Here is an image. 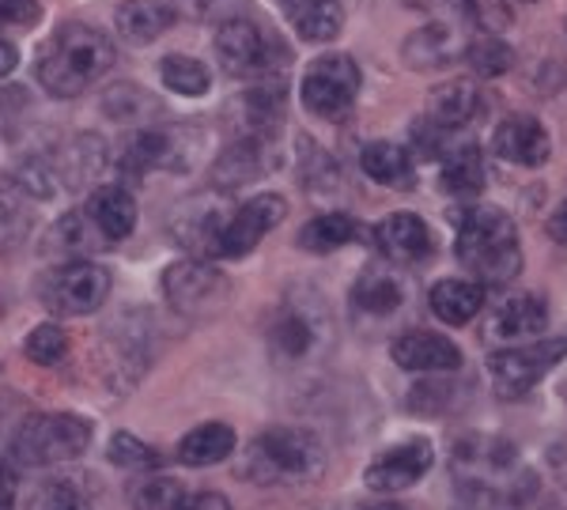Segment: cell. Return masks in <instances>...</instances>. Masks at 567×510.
Returning a JSON list of instances; mask_svg holds the SVG:
<instances>
[{
    "label": "cell",
    "mask_w": 567,
    "mask_h": 510,
    "mask_svg": "<svg viewBox=\"0 0 567 510\" xmlns=\"http://www.w3.org/2000/svg\"><path fill=\"white\" fill-rule=\"evenodd\" d=\"M451 472L465 510H518L537 485L515 446L496 435H465L451 454Z\"/></svg>",
    "instance_id": "cell-1"
},
{
    "label": "cell",
    "mask_w": 567,
    "mask_h": 510,
    "mask_svg": "<svg viewBox=\"0 0 567 510\" xmlns=\"http://www.w3.org/2000/svg\"><path fill=\"white\" fill-rule=\"evenodd\" d=\"M454 253L465 269L477 277V284L499 288L523 272V242L518 227L496 205H473L458 212V235Z\"/></svg>",
    "instance_id": "cell-2"
},
{
    "label": "cell",
    "mask_w": 567,
    "mask_h": 510,
    "mask_svg": "<svg viewBox=\"0 0 567 510\" xmlns=\"http://www.w3.org/2000/svg\"><path fill=\"white\" fill-rule=\"evenodd\" d=\"M114 65V42L99 27L65 23L39 53V84L58 98H76Z\"/></svg>",
    "instance_id": "cell-3"
},
{
    "label": "cell",
    "mask_w": 567,
    "mask_h": 510,
    "mask_svg": "<svg viewBox=\"0 0 567 510\" xmlns=\"http://www.w3.org/2000/svg\"><path fill=\"white\" fill-rule=\"evenodd\" d=\"M326 469V450L318 435L303 427H272L246 446L243 477L254 485H307Z\"/></svg>",
    "instance_id": "cell-4"
},
{
    "label": "cell",
    "mask_w": 567,
    "mask_h": 510,
    "mask_svg": "<svg viewBox=\"0 0 567 510\" xmlns=\"http://www.w3.org/2000/svg\"><path fill=\"white\" fill-rule=\"evenodd\" d=\"M216 58L224 72H231L235 80H280L284 65H288V50L277 34L261 31L254 20H227L216 27Z\"/></svg>",
    "instance_id": "cell-5"
},
{
    "label": "cell",
    "mask_w": 567,
    "mask_h": 510,
    "mask_svg": "<svg viewBox=\"0 0 567 510\" xmlns=\"http://www.w3.org/2000/svg\"><path fill=\"white\" fill-rule=\"evenodd\" d=\"M91 446V424L76 413H42L31 416L12 439V454L23 466L45 469L80 458Z\"/></svg>",
    "instance_id": "cell-6"
},
{
    "label": "cell",
    "mask_w": 567,
    "mask_h": 510,
    "mask_svg": "<svg viewBox=\"0 0 567 510\" xmlns=\"http://www.w3.org/2000/svg\"><path fill=\"white\" fill-rule=\"evenodd\" d=\"M200 152V133L189 125H152V129L133 133V140L122 152V170L133 178L148 170H189Z\"/></svg>",
    "instance_id": "cell-7"
},
{
    "label": "cell",
    "mask_w": 567,
    "mask_h": 510,
    "mask_svg": "<svg viewBox=\"0 0 567 510\" xmlns=\"http://www.w3.org/2000/svg\"><path fill=\"white\" fill-rule=\"evenodd\" d=\"M567 355V336H545L534 344H515V348H499L488 360L492 386L499 397H523L526 389H534L548 371Z\"/></svg>",
    "instance_id": "cell-8"
},
{
    "label": "cell",
    "mask_w": 567,
    "mask_h": 510,
    "mask_svg": "<svg viewBox=\"0 0 567 510\" xmlns=\"http://www.w3.org/2000/svg\"><path fill=\"white\" fill-rule=\"evenodd\" d=\"M355 95H360V69L349 53H326L303 72V106L326 122L349 114Z\"/></svg>",
    "instance_id": "cell-9"
},
{
    "label": "cell",
    "mask_w": 567,
    "mask_h": 510,
    "mask_svg": "<svg viewBox=\"0 0 567 510\" xmlns=\"http://www.w3.org/2000/svg\"><path fill=\"white\" fill-rule=\"evenodd\" d=\"M163 295H167V303L175 306L178 314L205 318V314H216L219 306L227 303L231 284H227V277L213 261L186 258L163 272Z\"/></svg>",
    "instance_id": "cell-10"
},
{
    "label": "cell",
    "mask_w": 567,
    "mask_h": 510,
    "mask_svg": "<svg viewBox=\"0 0 567 510\" xmlns=\"http://www.w3.org/2000/svg\"><path fill=\"white\" fill-rule=\"evenodd\" d=\"M110 295V272L95 261H69L53 269L42 284V299L53 314L84 318L106 303Z\"/></svg>",
    "instance_id": "cell-11"
},
{
    "label": "cell",
    "mask_w": 567,
    "mask_h": 510,
    "mask_svg": "<svg viewBox=\"0 0 567 510\" xmlns=\"http://www.w3.org/2000/svg\"><path fill=\"white\" fill-rule=\"evenodd\" d=\"M231 212L235 208L227 205V194H219V189L216 194L194 197L175 208V216H171V235H175V242L186 246L194 258L213 261L219 258V239H224L227 223H231Z\"/></svg>",
    "instance_id": "cell-12"
},
{
    "label": "cell",
    "mask_w": 567,
    "mask_h": 510,
    "mask_svg": "<svg viewBox=\"0 0 567 510\" xmlns=\"http://www.w3.org/2000/svg\"><path fill=\"white\" fill-rule=\"evenodd\" d=\"M326 318L322 306L307 303V299H288L269 325V352L280 363H299L322 344Z\"/></svg>",
    "instance_id": "cell-13"
},
{
    "label": "cell",
    "mask_w": 567,
    "mask_h": 510,
    "mask_svg": "<svg viewBox=\"0 0 567 510\" xmlns=\"http://www.w3.org/2000/svg\"><path fill=\"white\" fill-rule=\"evenodd\" d=\"M284 216H288V200L280 194L250 197L231 212V223H227L224 239H219V258H246L272 227L284 223Z\"/></svg>",
    "instance_id": "cell-14"
},
{
    "label": "cell",
    "mask_w": 567,
    "mask_h": 510,
    "mask_svg": "<svg viewBox=\"0 0 567 510\" xmlns=\"http://www.w3.org/2000/svg\"><path fill=\"white\" fill-rule=\"evenodd\" d=\"M548 325V306L545 299L529 295V291H518V295H507L484 314V336L492 344H511L515 341H529V336L545 333Z\"/></svg>",
    "instance_id": "cell-15"
},
{
    "label": "cell",
    "mask_w": 567,
    "mask_h": 510,
    "mask_svg": "<svg viewBox=\"0 0 567 510\" xmlns=\"http://www.w3.org/2000/svg\"><path fill=\"white\" fill-rule=\"evenodd\" d=\"M435 454H432V443L427 439H405L390 450H382L379 458L368 466V488L374 491H405L413 488L427 469H432Z\"/></svg>",
    "instance_id": "cell-16"
},
{
    "label": "cell",
    "mask_w": 567,
    "mask_h": 510,
    "mask_svg": "<svg viewBox=\"0 0 567 510\" xmlns=\"http://www.w3.org/2000/svg\"><path fill=\"white\" fill-rule=\"evenodd\" d=\"M492 148H496L499 159L515 163V167H542L553 156V140H548L545 125L529 114L503 117L496 136H492Z\"/></svg>",
    "instance_id": "cell-17"
},
{
    "label": "cell",
    "mask_w": 567,
    "mask_h": 510,
    "mask_svg": "<svg viewBox=\"0 0 567 510\" xmlns=\"http://www.w3.org/2000/svg\"><path fill=\"white\" fill-rule=\"evenodd\" d=\"M393 363L405 371H424V375H443V371H458L462 367V352L454 341H446L443 333H427V330H413L401 333L393 341Z\"/></svg>",
    "instance_id": "cell-18"
},
{
    "label": "cell",
    "mask_w": 567,
    "mask_h": 510,
    "mask_svg": "<svg viewBox=\"0 0 567 510\" xmlns=\"http://www.w3.org/2000/svg\"><path fill=\"white\" fill-rule=\"evenodd\" d=\"M374 246H379V253H386L393 266H416V261H427V253H432V231L413 212H393L374 227Z\"/></svg>",
    "instance_id": "cell-19"
},
{
    "label": "cell",
    "mask_w": 567,
    "mask_h": 510,
    "mask_svg": "<svg viewBox=\"0 0 567 510\" xmlns=\"http://www.w3.org/2000/svg\"><path fill=\"white\" fill-rule=\"evenodd\" d=\"M84 216L91 220V227L103 235V242L114 246V242H125L133 235L136 200L125 186H99V189H91Z\"/></svg>",
    "instance_id": "cell-20"
},
{
    "label": "cell",
    "mask_w": 567,
    "mask_h": 510,
    "mask_svg": "<svg viewBox=\"0 0 567 510\" xmlns=\"http://www.w3.org/2000/svg\"><path fill=\"white\" fill-rule=\"evenodd\" d=\"M439 163H443V170H439V186H443V194H451V197H477L484 189V181H488L481 148L470 140L454 144V148L446 152Z\"/></svg>",
    "instance_id": "cell-21"
},
{
    "label": "cell",
    "mask_w": 567,
    "mask_h": 510,
    "mask_svg": "<svg viewBox=\"0 0 567 510\" xmlns=\"http://www.w3.org/2000/svg\"><path fill=\"white\" fill-rule=\"evenodd\" d=\"M360 167L363 175L379 186H390V189H413L416 181V167H413V156H409L401 144L393 140H374L368 148L360 152Z\"/></svg>",
    "instance_id": "cell-22"
},
{
    "label": "cell",
    "mask_w": 567,
    "mask_h": 510,
    "mask_svg": "<svg viewBox=\"0 0 567 510\" xmlns=\"http://www.w3.org/2000/svg\"><path fill=\"white\" fill-rule=\"evenodd\" d=\"M265 170H269V163H265V140L243 136V140H235L231 148L216 159L213 178H216L219 194H231L235 186H246V181L261 178Z\"/></svg>",
    "instance_id": "cell-23"
},
{
    "label": "cell",
    "mask_w": 567,
    "mask_h": 510,
    "mask_svg": "<svg viewBox=\"0 0 567 510\" xmlns=\"http://www.w3.org/2000/svg\"><path fill=\"white\" fill-rule=\"evenodd\" d=\"M117 23V34L133 45H148L175 23V8L159 4V0H125L114 15Z\"/></svg>",
    "instance_id": "cell-24"
},
{
    "label": "cell",
    "mask_w": 567,
    "mask_h": 510,
    "mask_svg": "<svg viewBox=\"0 0 567 510\" xmlns=\"http://www.w3.org/2000/svg\"><path fill=\"white\" fill-rule=\"evenodd\" d=\"M427 306H432V314L439 318V322L465 325L481 314L484 288L477 284V280H439V284L432 288V295H427Z\"/></svg>",
    "instance_id": "cell-25"
},
{
    "label": "cell",
    "mask_w": 567,
    "mask_h": 510,
    "mask_svg": "<svg viewBox=\"0 0 567 510\" xmlns=\"http://www.w3.org/2000/svg\"><path fill=\"white\" fill-rule=\"evenodd\" d=\"M481 106L484 98L473 80H451V84L432 91V114L427 117L443 125V129H462V125H470L481 114Z\"/></svg>",
    "instance_id": "cell-26"
},
{
    "label": "cell",
    "mask_w": 567,
    "mask_h": 510,
    "mask_svg": "<svg viewBox=\"0 0 567 510\" xmlns=\"http://www.w3.org/2000/svg\"><path fill=\"white\" fill-rule=\"evenodd\" d=\"M284 8L303 42H333L344 27V12L337 0H291Z\"/></svg>",
    "instance_id": "cell-27"
},
{
    "label": "cell",
    "mask_w": 567,
    "mask_h": 510,
    "mask_svg": "<svg viewBox=\"0 0 567 510\" xmlns=\"http://www.w3.org/2000/svg\"><path fill=\"white\" fill-rule=\"evenodd\" d=\"M235 443H239V439H235V431L227 424H219V420L200 424L178 443V461H182V466H194V469L216 466V461L231 458Z\"/></svg>",
    "instance_id": "cell-28"
},
{
    "label": "cell",
    "mask_w": 567,
    "mask_h": 510,
    "mask_svg": "<svg viewBox=\"0 0 567 510\" xmlns=\"http://www.w3.org/2000/svg\"><path fill=\"white\" fill-rule=\"evenodd\" d=\"M401 303H405V288H401V280L386 269H368L352 284V306L360 314L386 318L398 311Z\"/></svg>",
    "instance_id": "cell-29"
},
{
    "label": "cell",
    "mask_w": 567,
    "mask_h": 510,
    "mask_svg": "<svg viewBox=\"0 0 567 510\" xmlns=\"http://www.w3.org/2000/svg\"><path fill=\"white\" fill-rule=\"evenodd\" d=\"M95 250H106V242H103V235L91 227L84 208L61 216V220L50 227V235H45V253H69V258H76V261H91L87 253H95Z\"/></svg>",
    "instance_id": "cell-30"
},
{
    "label": "cell",
    "mask_w": 567,
    "mask_h": 510,
    "mask_svg": "<svg viewBox=\"0 0 567 510\" xmlns=\"http://www.w3.org/2000/svg\"><path fill=\"white\" fill-rule=\"evenodd\" d=\"M454 53H458V39L443 23H427L424 31L409 34L405 42V61L413 69H443L454 61Z\"/></svg>",
    "instance_id": "cell-31"
},
{
    "label": "cell",
    "mask_w": 567,
    "mask_h": 510,
    "mask_svg": "<svg viewBox=\"0 0 567 510\" xmlns=\"http://www.w3.org/2000/svg\"><path fill=\"white\" fill-rule=\"evenodd\" d=\"M355 239H360V223H355L349 212L315 216V220L299 231V246L310 253H333V250H341V246H349Z\"/></svg>",
    "instance_id": "cell-32"
},
{
    "label": "cell",
    "mask_w": 567,
    "mask_h": 510,
    "mask_svg": "<svg viewBox=\"0 0 567 510\" xmlns=\"http://www.w3.org/2000/svg\"><path fill=\"white\" fill-rule=\"evenodd\" d=\"M31 235V208L20 186H0V253L16 250Z\"/></svg>",
    "instance_id": "cell-33"
},
{
    "label": "cell",
    "mask_w": 567,
    "mask_h": 510,
    "mask_svg": "<svg viewBox=\"0 0 567 510\" xmlns=\"http://www.w3.org/2000/svg\"><path fill=\"white\" fill-rule=\"evenodd\" d=\"M159 76H163V87L175 91V95H186V98L205 95L208 84H213V72L200 65L197 58H186V53H171V58H163Z\"/></svg>",
    "instance_id": "cell-34"
},
{
    "label": "cell",
    "mask_w": 567,
    "mask_h": 510,
    "mask_svg": "<svg viewBox=\"0 0 567 510\" xmlns=\"http://www.w3.org/2000/svg\"><path fill=\"white\" fill-rule=\"evenodd\" d=\"M31 510H91V496L84 480H72V477L45 480L31 496Z\"/></svg>",
    "instance_id": "cell-35"
},
{
    "label": "cell",
    "mask_w": 567,
    "mask_h": 510,
    "mask_svg": "<svg viewBox=\"0 0 567 510\" xmlns=\"http://www.w3.org/2000/svg\"><path fill=\"white\" fill-rule=\"evenodd\" d=\"M465 61H470V69L477 72V76L492 80V76H503V72L515 65V50H511L503 39H496V34H481L477 42H470Z\"/></svg>",
    "instance_id": "cell-36"
},
{
    "label": "cell",
    "mask_w": 567,
    "mask_h": 510,
    "mask_svg": "<svg viewBox=\"0 0 567 510\" xmlns=\"http://www.w3.org/2000/svg\"><path fill=\"white\" fill-rule=\"evenodd\" d=\"M103 111L114 117V122H144L148 114H155V98L148 91L122 84V87H110L103 98Z\"/></svg>",
    "instance_id": "cell-37"
},
{
    "label": "cell",
    "mask_w": 567,
    "mask_h": 510,
    "mask_svg": "<svg viewBox=\"0 0 567 510\" xmlns=\"http://www.w3.org/2000/svg\"><path fill=\"white\" fill-rule=\"evenodd\" d=\"M23 352L31 355L34 363H42V367H53V363H61L69 355V336L61 325H39V330H31V336L23 341Z\"/></svg>",
    "instance_id": "cell-38"
},
{
    "label": "cell",
    "mask_w": 567,
    "mask_h": 510,
    "mask_svg": "<svg viewBox=\"0 0 567 510\" xmlns=\"http://www.w3.org/2000/svg\"><path fill=\"white\" fill-rule=\"evenodd\" d=\"M182 499H186V491H182V485H175L171 477H148L133 491L136 510H178Z\"/></svg>",
    "instance_id": "cell-39"
},
{
    "label": "cell",
    "mask_w": 567,
    "mask_h": 510,
    "mask_svg": "<svg viewBox=\"0 0 567 510\" xmlns=\"http://www.w3.org/2000/svg\"><path fill=\"white\" fill-rule=\"evenodd\" d=\"M413 148H416V156H424V159H443L446 152L454 148V129H443L432 117H420L413 125Z\"/></svg>",
    "instance_id": "cell-40"
},
{
    "label": "cell",
    "mask_w": 567,
    "mask_h": 510,
    "mask_svg": "<svg viewBox=\"0 0 567 510\" xmlns=\"http://www.w3.org/2000/svg\"><path fill=\"white\" fill-rule=\"evenodd\" d=\"M451 4L458 8V12L470 23H477L484 34H492V31H499V27L511 23V15H507V8H503V0H451Z\"/></svg>",
    "instance_id": "cell-41"
},
{
    "label": "cell",
    "mask_w": 567,
    "mask_h": 510,
    "mask_svg": "<svg viewBox=\"0 0 567 510\" xmlns=\"http://www.w3.org/2000/svg\"><path fill=\"white\" fill-rule=\"evenodd\" d=\"M110 461H114V466H130V469H148L155 466V450L144 446L136 435L117 431L114 439H110Z\"/></svg>",
    "instance_id": "cell-42"
},
{
    "label": "cell",
    "mask_w": 567,
    "mask_h": 510,
    "mask_svg": "<svg viewBox=\"0 0 567 510\" xmlns=\"http://www.w3.org/2000/svg\"><path fill=\"white\" fill-rule=\"evenodd\" d=\"M42 20L39 0H0V27H34Z\"/></svg>",
    "instance_id": "cell-43"
},
{
    "label": "cell",
    "mask_w": 567,
    "mask_h": 510,
    "mask_svg": "<svg viewBox=\"0 0 567 510\" xmlns=\"http://www.w3.org/2000/svg\"><path fill=\"white\" fill-rule=\"evenodd\" d=\"M178 510H235V507L227 503V496H219V491H197V496L182 499Z\"/></svg>",
    "instance_id": "cell-44"
},
{
    "label": "cell",
    "mask_w": 567,
    "mask_h": 510,
    "mask_svg": "<svg viewBox=\"0 0 567 510\" xmlns=\"http://www.w3.org/2000/svg\"><path fill=\"white\" fill-rule=\"evenodd\" d=\"M16 496H20V480H16V469L0 458V510H16Z\"/></svg>",
    "instance_id": "cell-45"
},
{
    "label": "cell",
    "mask_w": 567,
    "mask_h": 510,
    "mask_svg": "<svg viewBox=\"0 0 567 510\" xmlns=\"http://www.w3.org/2000/svg\"><path fill=\"white\" fill-rule=\"evenodd\" d=\"M548 235H553L556 242H567V200L556 208L553 216H548Z\"/></svg>",
    "instance_id": "cell-46"
},
{
    "label": "cell",
    "mask_w": 567,
    "mask_h": 510,
    "mask_svg": "<svg viewBox=\"0 0 567 510\" xmlns=\"http://www.w3.org/2000/svg\"><path fill=\"white\" fill-rule=\"evenodd\" d=\"M16 65H20V50H16L8 39H0V76H8Z\"/></svg>",
    "instance_id": "cell-47"
},
{
    "label": "cell",
    "mask_w": 567,
    "mask_h": 510,
    "mask_svg": "<svg viewBox=\"0 0 567 510\" xmlns=\"http://www.w3.org/2000/svg\"><path fill=\"white\" fill-rule=\"evenodd\" d=\"M363 510H409V507H401V503H371V507H363Z\"/></svg>",
    "instance_id": "cell-48"
},
{
    "label": "cell",
    "mask_w": 567,
    "mask_h": 510,
    "mask_svg": "<svg viewBox=\"0 0 567 510\" xmlns=\"http://www.w3.org/2000/svg\"><path fill=\"white\" fill-rule=\"evenodd\" d=\"M284 4H291V0H284Z\"/></svg>",
    "instance_id": "cell-49"
}]
</instances>
